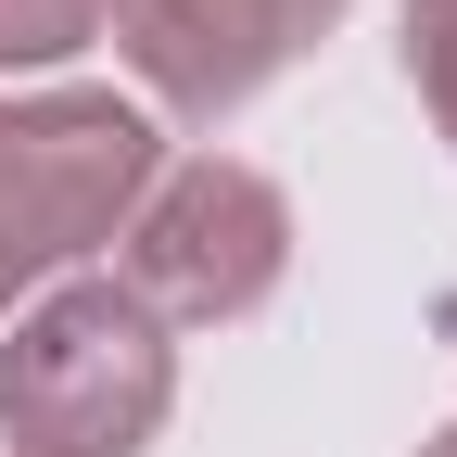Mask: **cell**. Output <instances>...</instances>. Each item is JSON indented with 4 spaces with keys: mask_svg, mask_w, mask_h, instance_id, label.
I'll return each mask as SVG.
<instances>
[{
    "mask_svg": "<svg viewBox=\"0 0 457 457\" xmlns=\"http://www.w3.org/2000/svg\"><path fill=\"white\" fill-rule=\"evenodd\" d=\"M165 394H179V356H165V318L128 279H77L0 343L13 457H140L165 432Z\"/></svg>",
    "mask_w": 457,
    "mask_h": 457,
    "instance_id": "1",
    "label": "cell"
},
{
    "mask_svg": "<svg viewBox=\"0 0 457 457\" xmlns=\"http://www.w3.org/2000/svg\"><path fill=\"white\" fill-rule=\"evenodd\" d=\"M153 191V114L114 89H51L0 102V305L51 279L64 254L114 242Z\"/></svg>",
    "mask_w": 457,
    "mask_h": 457,
    "instance_id": "2",
    "label": "cell"
},
{
    "mask_svg": "<svg viewBox=\"0 0 457 457\" xmlns=\"http://www.w3.org/2000/svg\"><path fill=\"white\" fill-rule=\"evenodd\" d=\"M293 267V204L254 165H153V191L128 216V293L153 318H242Z\"/></svg>",
    "mask_w": 457,
    "mask_h": 457,
    "instance_id": "3",
    "label": "cell"
},
{
    "mask_svg": "<svg viewBox=\"0 0 457 457\" xmlns=\"http://www.w3.org/2000/svg\"><path fill=\"white\" fill-rule=\"evenodd\" d=\"M102 13H114V51L140 64L153 102L228 114V102H254L279 64H293L343 0H102Z\"/></svg>",
    "mask_w": 457,
    "mask_h": 457,
    "instance_id": "4",
    "label": "cell"
},
{
    "mask_svg": "<svg viewBox=\"0 0 457 457\" xmlns=\"http://www.w3.org/2000/svg\"><path fill=\"white\" fill-rule=\"evenodd\" d=\"M89 26H102V0H0V77L13 64H64Z\"/></svg>",
    "mask_w": 457,
    "mask_h": 457,
    "instance_id": "5",
    "label": "cell"
},
{
    "mask_svg": "<svg viewBox=\"0 0 457 457\" xmlns=\"http://www.w3.org/2000/svg\"><path fill=\"white\" fill-rule=\"evenodd\" d=\"M407 77L432 102V128L457 140V0H407Z\"/></svg>",
    "mask_w": 457,
    "mask_h": 457,
    "instance_id": "6",
    "label": "cell"
},
{
    "mask_svg": "<svg viewBox=\"0 0 457 457\" xmlns=\"http://www.w3.org/2000/svg\"><path fill=\"white\" fill-rule=\"evenodd\" d=\"M420 457H457V432H445V445H420Z\"/></svg>",
    "mask_w": 457,
    "mask_h": 457,
    "instance_id": "7",
    "label": "cell"
}]
</instances>
